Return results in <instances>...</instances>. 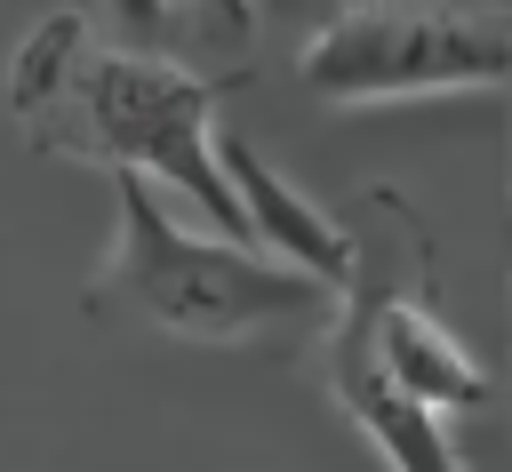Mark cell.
<instances>
[{"instance_id":"obj_1","label":"cell","mask_w":512,"mask_h":472,"mask_svg":"<svg viewBox=\"0 0 512 472\" xmlns=\"http://www.w3.org/2000/svg\"><path fill=\"white\" fill-rule=\"evenodd\" d=\"M112 216L120 224H112V256L96 272V296L128 304L136 320H152L176 344L240 352V344L336 328V312H344V288L264 256L248 240H224L208 224L168 216L160 184H144V176H112Z\"/></svg>"},{"instance_id":"obj_2","label":"cell","mask_w":512,"mask_h":472,"mask_svg":"<svg viewBox=\"0 0 512 472\" xmlns=\"http://www.w3.org/2000/svg\"><path fill=\"white\" fill-rule=\"evenodd\" d=\"M24 128L48 152H64V160L160 184V192H176L192 208V224H208L224 240H248V216H240L224 152H216V88L200 72H184V64H168L152 48H96V40H80V56L24 112Z\"/></svg>"},{"instance_id":"obj_3","label":"cell","mask_w":512,"mask_h":472,"mask_svg":"<svg viewBox=\"0 0 512 472\" xmlns=\"http://www.w3.org/2000/svg\"><path fill=\"white\" fill-rule=\"evenodd\" d=\"M296 80L320 104L512 88V16L456 8V0H344L296 48Z\"/></svg>"},{"instance_id":"obj_4","label":"cell","mask_w":512,"mask_h":472,"mask_svg":"<svg viewBox=\"0 0 512 472\" xmlns=\"http://www.w3.org/2000/svg\"><path fill=\"white\" fill-rule=\"evenodd\" d=\"M216 152H224V176H232V200H240V216H248V240L264 248V256H280V264H296V272H312V280H328V288H360V240H352V224L344 216H328L304 184H288L248 136H224L216 128Z\"/></svg>"},{"instance_id":"obj_5","label":"cell","mask_w":512,"mask_h":472,"mask_svg":"<svg viewBox=\"0 0 512 472\" xmlns=\"http://www.w3.org/2000/svg\"><path fill=\"white\" fill-rule=\"evenodd\" d=\"M336 352H328V384H336V408L352 416V432L384 456V472H464L440 408H424L416 392H400L384 376V360L368 352V328H360V304L336 312Z\"/></svg>"},{"instance_id":"obj_6","label":"cell","mask_w":512,"mask_h":472,"mask_svg":"<svg viewBox=\"0 0 512 472\" xmlns=\"http://www.w3.org/2000/svg\"><path fill=\"white\" fill-rule=\"evenodd\" d=\"M352 304H360V328H368V352L384 360V376L400 384V392H416L424 408H480L488 400V368L456 344V328L448 320H432L416 296H368V288H352Z\"/></svg>"},{"instance_id":"obj_7","label":"cell","mask_w":512,"mask_h":472,"mask_svg":"<svg viewBox=\"0 0 512 472\" xmlns=\"http://www.w3.org/2000/svg\"><path fill=\"white\" fill-rule=\"evenodd\" d=\"M176 16H192L200 32H216V40H240L248 24H256V0H168Z\"/></svg>"},{"instance_id":"obj_8","label":"cell","mask_w":512,"mask_h":472,"mask_svg":"<svg viewBox=\"0 0 512 472\" xmlns=\"http://www.w3.org/2000/svg\"><path fill=\"white\" fill-rule=\"evenodd\" d=\"M112 8H120V16H128L136 32H152V24H168V0H112Z\"/></svg>"}]
</instances>
